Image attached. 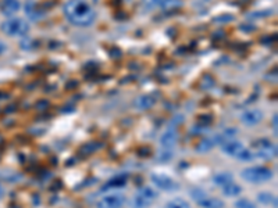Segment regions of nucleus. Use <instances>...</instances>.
Instances as JSON below:
<instances>
[{
	"mask_svg": "<svg viewBox=\"0 0 278 208\" xmlns=\"http://www.w3.org/2000/svg\"><path fill=\"white\" fill-rule=\"evenodd\" d=\"M182 6V1L181 0H163V3L160 4V7L166 11H171V10L180 9Z\"/></svg>",
	"mask_w": 278,
	"mask_h": 208,
	"instance_id": "6ab92c4d",
	"label": "nucleus"
},
{
	"mask_svg": "<svg viewBox=\"0 0 278 208\" xmlns=\"http://www.w3.org/2000/svg\"><path fill=\"white\" fill-rule=\"evenodd\" d=\"M144 4L149 9H154V7H160V4L163 3V0H142Z\"/></svg>",
	"mask_w": 278,
	"mask_h": 208,
	"instance_id": "a878e982",
	"label": "nucleus"
},
{
	"mask_svg": "<svg viewBox=\"0 0 278 208\" xmlns=\"http://www.w3.org/2000/svg\"><path fill=\"white\" fill-rule=\"evenodd\" d=\"M253 153H252L251 150H248V149H243L241 153L236 155V158H238V161H242V163H249L253 160Z\"/></svg>",
	"mask_w": 278,
	"mask_h": 208,
	"instance_id": "4be33fe9",
	"label": "nucleus"
},
{
	"mask_svg": "<svg viewBox=\"0 0 278 208\" xmlns=\"http://www.w3.org/2000/svg\"><path fill=\"white\" fill-rule=\"evenodd\" d=\"M177 142H178V133H177L175 129L166 131L160 137V145H162L163 149H170L171 150L172 147H175Z\"/></svg>",
	"mask_w": 278,
	"mask_h": 208,
	"instance_id": "1a4fd4ad",
	"label": "nucleus"
},
{
	"mask_svg": "<svg viewBox=\"0 0 278 208\" xmlns=\"http://www.w3.org/2000/svg\"><path fill=\"white\" fill-rule=\"evenodd\" d=\"M197 206L200 208H223L224 207V203L220 199H215V197H203L202 200L196 201Z\"/></svg>",
	"mask_w": 278,
	"mask_h": 208,
	"instance_id": "f8f14e48",
	"label": "nucleus"
},
{
	"mask_svg": "<svg viewBox=\"0 0 278 208\" xmlns=\"http://www.w3.org/2000/svg\"><path fill=\"white\" fill-rule=\"evenodd\" d=\"M257 201L263 204V206H277V197L273 196L269 191H263V193H259L257 194Z\"/></svg>",
	"mask_w": 278,
	"mask_h": 208,
	"instance_id": "2eb2a0df",
	"label": "nucleus"
},
{
	"mask_svg": "<svg viewBox=\"0 0 278 208\" xmlns=\"http://www.w3.org/2000/svg\"><path fill=\"white\" fill-rule=\"evenodd\" d=\"M235 208H257L256 204L248 199H239L235 203Z\"/></svg>",
	"mask_w": 278,
	"mask_h": 208,
	"instance_id": "5701e85b",
	"label": "nucleus"
},
{
	"mask_svg": "<svg viewBox=\"0 0 278 208\" xmlns=\"http://www.w3.org/2000/svg\"><path fill=\"white\" fill-rule=\"evenodd\" d=\"M126 185V179L124 178H116V179H111L108 182L107 185L105 186V189H110V188H123Z\"/></svg>",
	"mask_w": 278,
	"mask_h": 208,
	"instance_id": "b1692460",
	"label": "nucleus"
},
{
	"mask_svg": "<svg viewBox=\"0 0 278 208\" xmlns=\"http://www.w3.org/2000/svg\"><path fill=\"white\" fill-rule=\"evenodd\" d=\"M241 176H242V179L249 183L259 185V183L270 181L273 178V171L266 167H251V168L243 170L241 172Z\"/></svg>",
	"mask_w": 278,
	"mask_h": 208,
	"instance_id": "7ed1b4c3",
	"label": "nucleus"
},
{
	"mask_svg": "<svg viewBox=\"0 0 278 208\" xmlns=\"http://www.w3.org/2000/svg\"><path fill=\"white\" fill-rule=\"evenodd\" d=\"M150 200L145 199L142 196H139V194H136L134 199L131 200V206L132 208H148L150 206Z\"/></svg>",
	"mask_w": 278,
	"mask_h": 208,
	"instance_id": "a211bd4d",
	"label": "nucleus"
},
{
	"mask_svg": "<svg viewBox=\"0 0 278 208\" xmlns=\"http://www.w3.org/2000/svg\"><path fill=\"white\" fill-rule=\"evenodd\" d=\"M20 9H21V4L18 0H3V3H1V13H3V16H6L9 19H11L14 14H17Z\"/></svg>",
	"mask_w": 278,
	"mask_h": 208,
	"instance_id": "9d476101",
	"label": "nucleus"
},
{
	"mask_svg": "<svg viewBox=\"0 0 278 208\" xmlns=\"http://www.w3.org/2000/svg\"><path fill=\"white\" fill-rule=\"evenodd\" d=\"M64 16L75 27H89L96 19L95 10L86 0H68L63 7Z\"/></svg>",
	"mask_w": 278,
	"mask_h": 208,
	"instance_id": "f257e3e1",
	"label": "nucleus"
},
{
	"mask_svg": "<svg viewBox=\"0 0 278 208\" xmlns=\"http://www.w3.org/2000/svg\"><path fill=\"white\" fill-rule=\"evenodd\" d=\"M234 176L231 172H220V173H215L214 176H213V183H214L215 186H225L227 183H230V182H233Z\"/></svg>",
	"mask_w": 278,
	"mask_h": 208,
	"instance_id": "4468645a",
	"label": "nucleus"
},
{
	"mask_svg": "<svg viewBox=\"0 0 278 208\" xmlns=\"http://www.w3.org/2000/svg\"><path fill=\"white\" fill-rule=\"evenodd\" d=\"M234 17L231 16V14H223L221 17H217V19H214L215 22H228V21H233Z\"/></svg>",
	"mask_w": 278,
	"mask_h": 208,
	"instance_id": "bb28decb",
	"label": "nucleus"
},
{
	"mask_svg": "<svg viewBox=\"0 0 278 208\" xmlns=\"http://www.w3.org/2000/svg\"><path fill=\"white\" fill-rule=\"evenodd\" d=\"M152 182L159 189L164 191H174L180 188V185L167 175H152Z\"/></svg>",
	"mask_w": 278,
	"mask_h": 208,
	"instance_id": "423d86ee",
	"label": "nucleus"
},
{
	"mask_svg": "<svg viewBox=\"0 0 278 208\" xmlns=\"http://www.w3.org/2000/svg\"><path fill=\"white\" fill-rule=\"evenodd\" d=\"M39 110H45L49 107V101L47 100H41V101H38V106H36Z\"/></svg>",
	"mask_w": 278,
	"mask_h": 208,
	"instance_id": "cd10ccee",
	"label": "nucleus"
},
{
	"mask_svg": "<svg viewBox=\"0 0 278 208\" xmlns=\"http://www.w3.org/2000/svg\"><path fill=\"white\" fill-rule=\"evenodd\" d=\"M138 194H139V196H142V197H145V199L150 200V201H152L153 199H156V197H157L156 190L150 189V188H142V189L138 191Z\"/></svg>",
	"mask_w": 278,
	"mask_h": 208,
	"instance_id": "412c9836",
	"label": "nucleus"
},
{
	"mask_svg": "<svg viewBox=\"0 0 278 208\" xmlns=\"http://www.w3.org/2000/svg\"><path fill=\"white\" fill-rule=\"evenodd\" d=\"M0 29L7 37H25L29 31V24L24 19L11 17L1 22Z\"/></svg>",
	"mask_w": 278,
	"mask_h": 208,
	"instance_id": "f03ea898",
	"label": "nucleus"
},
{
	"mask_svg": "<svg viewBox=\"0 0 278 208\" xmlns=\"http://www.w3.org/2000/svg\"><path fill=\"white\" fill-rule=\"evenodd\" d=\"M206 191L202 189H192L191 190V197L195 200V201H199V200H202L203 197H206Z\"/></svg>",
	"mask_w": 278,
	"mask_h": 208,
	"instance_id": "393cba45",
	"label": "nucleus"
},
{
	"mask_svg": "<svg viewBox=\"0 0 278 208\" xmlns=\"http://www.w3.org/2000/svg\"><path fill=\"white\" fill-rule=\"evenodd\" d=\"M154 106V97L152 95H141L134 100V107L139 111L152 109Z\"/></svg>",
	"mask_w": 278,
	"mask_h": 208,
	"instance_id": "9b49d317",
	"label": "nucleus"
},
{
	"mask_svg": "<svg viewBox=\"0 0 278 208\" xmlns=\"http://www.w3.org/2000/svg\"><path fill=\"white\" fill-rule=\"evenodd\" d=\"M255 147H256V150H257L256 155L263 158V160H273V158H276V155H277V146L273 145L267 139L257 140V142L255 143Z\"/></svg>",
	"mask_w": 278,
	"mask_h": 208,
	"instance_id": "20e7f679",
	"label": "nucleus"
},
{
	"mask_svg": "<svg viewBox=\"0 0 278 208\" xmlns=\"http://www.w3.org/2000/svg\"><path fill=\"white\" fill-rule=\"evenodd\" d=\"M214 146V140L210 139V137H203L196 146V151L197 153H207L213 149Z\"/></svg>",
	"mask_w": 278,
	"mask_h": 208,
	"instance_id": "dca6fc26",
	"label": "nucleus"
},
{
	"mask_svg": "<svg viewBox=\"0 0 278 208\" xmlns=\"http://www.w3.org/2000/svg\"><path fill=\"white\" fill-rule=\"evenodd\" d=\"M241 191H242V188L234 181L223 186V193H224L225 197H236L241 194Z\"/></svg>",
	"mask_w": 278,
	"mask_h": 208,
	"instance_id": "ddd939ff",
	"label": "nucleus"
},
{
	"mask_svg": "<svg viewBox=\"0 0 278 208\" xmlns=\"http://www.w3.org/2000/svg\"><path fill=\"white\" fill-rule=\"evenodd\" d=\"M25 13L31 19H41V14H39V10L36 7V4L34 1H27V6H25Z\"/></svg>",
	"mask_w": 278,
	"mask_h": 208,
	"instance_id": "f3484780",
	"label": "nucleus"
},
{
	"mask_svg": "<svg viewBox=\"0 0 278 208\" xmlns=\"http://www.w3.org/2000/svg\"><path fill=\"white\" fill-rule=\"evenodd\" d=\"M243 149H245L243 145L238 140H225L224 143L221 145V151L227 154V155H231V157H236Z\"/></svg>",
	"mask_w": 278,
	"mask_h": 208,
	"instance_id": "6e6552de",
	"label": "nucleus"
},
{
	"mask_svg": "<svg viewBox=\"0 0 278 208\" xmlns=\"http://www.w3.org/2000/svg\"><path fill=\"white\" fill-rule=\"evenodd\" d=\"M6 52H7V45H6L4 42H1V40H0V56L4 55Z\"/></svg>",
	"mask_w": 278,
	"mask_h": 208,
	"instance_id": "c756f323",
	"label": "nucleus"
},
{
	"mask_svg": "<svg viewBox=\"0 0 278 208\" xmlns=\"http://www.w3.org/2000/svg\"><path fill=\"white\" fill-rule=\"evenodd\" d=\"M166 208H191V206L184 199H172L167 203Z\"/></svg>",
	"mask_w": 278,
	"mask_h": 208,
	"instance_id": "aec40b11",
	"label": "nucleus"
},
{
	"mask_svg": "<svg viewBox=\"0 0 278 208\" xmlns=\"http://www.w3.org/2000/svg\"><path fill=\"white\" fill-rule=\"evenodd\" d=\"M199 121H200V122H203V125L206 127V125H209V124L212 122V117H210V115H207V118L206 117H200L199 118Z\"/></svg>",
	"mask_w": 278,
	"mask_h": 208,
	"instance_id": "c85d7f7f",
	"label": "nucleus"
},
{
	"mask_svg": "<svg viewBox=\"0 0 278 208\" xmlns=\"http://www.w3.org/2000/svg\"><path fill=\"white\" fill-rule=\"evenodd\" d=\"M261 119H263V113L257 109L248 110V111H245L242 115H241V121H242L245 125H248V127L257 125Z\"/></svg>",
	"mask_w": 278,
	"mask_h": 208,
	"instance_id": "0eeeda50",
	"label": "nucleus"
},
{
	"mask_svg": "<svg viewBox=\"0 0 278 208\" xmlns=\"http://www.w3.org/2000/svg\"><path fill=\"white\" fill-rule=\"evenodd\" d=\"M126 204V196L121 193L107 194L99 200L96 207L98 208H121Z\"/></svg>",
	"mask_w": 278,
	"mask_h": 208,
	"instance_id": "39448f33",
	"label": "nucleus"
}]
</instances>
